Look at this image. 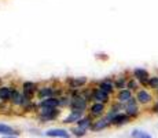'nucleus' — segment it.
I'll list each match as a JSON object with an SVG mask.
<instances>
[{
	"instance_id": "f257e3e1",
	"label": "nucleus",
	"mask_w": 158,
	"mask_h": 138,
	"mask_svg": "<svg viewBox=\"0 0 158 138\" xmlns=\"http://www.w3.org/2000/svg\"><path fill=\"white\" fill-rule=\"evenodd\" d=\"M87 98L81 96H74L72 98V110L83 113L87 109Z\"/></svg>"
},
{
	"instance_id": "f03ea898",
	"label": "nucleus",
	"mask_w": 158,
	"mask_h": 138,
	"mask_svg": "<svg viewBox=\"0 0 158 138\" xmlns=\"http://www.w3.org/2000/svg\"><path fill=\"white\" fill-rule=\"evenodd\" d=\"M138 101L136 98H131L128 102L125 104V113L129 116V118H135V116L139 115V106H138Z\"/></svg>"
},
{
	"instance_id": "7ed1b4c3",
	"label": "nucleus",
	"mask_w": 158,
	"mask_h": 138,
	"mask_svg": "<svg viewBox=\"0 0 158 138\" xmlns=\"http://www.w3.org/2000/svg\"><path fill=\"white\" fill-rule=\"evenodd\" d=\"M109 98H110V94L105 93V91L99 90V88H96V90L92 91V94H91V100H94L95 102H101V104H106L109 101Z\"/></svg>"
},
{
	"instance_id": "20e7f679",
	"label": "nucleus",
	"mask_w": 158,
	"mask_h": 138,
	"mask_svg": "<svg viewBox=\"0 0 158 138\" xmlns=\"http://www.w3.org/2000/svg\"><path fill=\"white\" fill-rule=\"evenodd\" d=\"M133 78H135L136 80H139L140 83H143V84H148V80H150L148 72L146 69H142V68H136L133 70Z\"/></svg>"
},
{
	"instance_id": "39448f33",
	"label": "nucleus",
	"mask_w": 158,
	"mask_h": 138,
	"mask_svg": "<svg viewBox=\"0 0 158 138\" xmlns=\"http://www.w3.org/2000/svg\"><path fill=\"white\" fill-rule=\"evenodd\" d=\"M151 100H153V97H151V94L148 93V91L138 90V93H136V101H138L139 104H142V105H147V104L151 102Z\"/></svg>"
},
{
	"instance_id": "423d86ee",
	"label": "nucleus",
	"mask_w": 158,
	"mask_h": 138,
	"mask_svg": "<svg viewBox=\"0 0 158 138\" xmlns=\"http://www.w3.org/2000/svg\"><path fill=\"white\" fill-rule=\"evenodd\" d=\"M58 115H59L58 108H54V109L43 108L41 109V119H43V120H54V119H56Z\"/></svg>"
},
{
	"instance_id": "0eeeda50",
	"label": "nucleus",
	"mask_w": 158,
	"mask_h": 138,
	"mask_svg": "<svg viewBox=\"0 0 158 138\" xmlns=\"http://www.w3.org/2000/svg\"><path fill=\"white\" fill-rule=\"evenodd\" d=\"M60 105L59 102V98L56 97H52V98H47V100H43L40 101V109L43 108H50V109H54V108H58Z\"/></svg>"
},
{
	"instance_id": "6e6552de",
	"label": "nucleus",
	"mask_w": 158,
	"mask_h": 138,
	"mask_svg": "<svg viewBox=\"0 0 158 138\" xmlns=\"http://www.w3.org/2000/svg\"><path fill=\"white\" fill-rule=\"evenodd\" d=\"M22 88H23V96L26 97V100L28 101H30V98H32V96H33V93L36 91V84L33 82H25L22 84Z\"/></svg>"
},
{
	"instance_id": "1a4fd4ad",
	"label": "nucleus",
	"mask_w": 158,
	"mask_h": 138,
	"mask_svg": "<svg viewBox=\"0 0 158 138\" xmlns=\"http://www.w3.org/2000/svg\"><path fill=\"white\" fill-rule=\"evenodd\" d=\"M55 88L54 87H41L37 90V96L39 98H43V100H47V98H52L55 96Z\"/></svg>"
},
{
	"instance_id": "9d476101",
	"label": "nucleus",
	"mask_w": 158,
	"mask_h": 138,
	"mask_svg": "<svg viewBox=\"0 0 158 138\" xmlns=\"http://www.w3.org/2000/svg\"><path fill=\"white\" fill-rule=\"evenodd\" d=\"M47 137H55V138H69V133L63 128H51L45 133Z\"/></svg>"
},
{
	"instance_id": "9b49d317",
	"label": "nucleus",
	"mask_w": 158,
	"mask_h": 138,
	"mask_svg": "<svg viewBox=\"0 0 158 138\" xmlns=\"http://www.w3.org/2000/svg\"><path fill=\"white\" fill-rule=\"evenodd\" d=\"M11 102H13L14 105H25V104H28L29 101L26 100V97L23 96V93H19V91L15 90L14 94H13V98H11Z\"/></svg>"
},
{
	"instance_id": "f8f14e48",
	"label": "nucleus",
	"mask_w": 158,
	"mask_h": 138,
	"mask_svg": "<svg viewBox=\"0 0 158 138\" xmlns=\"http://www.w3.org/2000/svg\"><path fill=\"white\" fill-rule=\"evenodd\" d=\"M87 83V78H70L68 79V84L70 88H80Z\"/></svg>"
},
{
	"instance_id": "ddd939ff",
	"label": "nucleus",
	"mask_w": 158,
	"mask_h": 138,
	"mask_svg": "<svg viewBox=\"0 0 158 138\" xmlns=\"http://www.w3.org/2000/svg\"><path fill=\"white\" fill-rule=\"evenodd\" d=\"M131 98H133V97H132V91L128 90V88H124V90H120V91H118V96H117L118 102L127 104V102H128V101L131 100Z\"/></svg>"
},
{
	"instance_id": "4468645a",
	"label": "nucleus",
	"mask_w": 158,
	"mask_h": 138,
	"mask_svg": "<svg viewBox=\"0 0 158 138\" xmlns=\"http://www.w3.org/2000/svg\"><path fill=\"white\" fill-rule=\"evenodd\" d=\"M131 120V118L127 113H118V115H115L113 118V120H111V124L114 126H121V124H125L128 123V122Z\"/></svg>"
},
{
	"instance_id": "2eb2a0df",
	"label": "nucleus",
	"mask_w": 158,
	"mask_h": 138,
	"mask_svg": "<svg viewBox=\"0 0 158 138\" xmlns=\"http://www.w3.org/2000/svg\"><path fill=\"white\" fill-rule=\"evenodd\" d=\"M14 88L13 87H0V100L2 101H11L14 94Z\"/></svg>"
},
{
	"instance_id": "dca6fc26",
	"label": "nucleus",
	"mask_w": 158,
	"mask_h": 138,
	"mask_svg": "<svg viewBox=\"0 0 158 138\" xmlns=\"http://www.w3.org/2000/svg\"><path fill=\"white\" fill-rule=\"evenodd\" d=\"M98 88L102 90V91H105V93H107V94H111L115 87H114V83H111L110 80H102L101 83H99Z\"/></svg>"
},
{
	"instance_id": "f3484780",
	"label": "nucleus",
	"mask_w": 158,
	"mask_h": 138,
	"mask_svg": "<svg viewBox=\"0 0 158 138\" xmlns=\"http://www.w3.org/2000/svg\"><path fill=\"white\" fill-rule=\"evenodd\" d=\"M110 124H111L110 122H109L107 119L105 118V119H101V120L95 122V123L92 124V127H91V128H92L94 131H101V130H105L106 127H109Z\"/></svg>"
},
{
	"instance_id": "a211bd4d",
	"label": "nucleus",
	"mask_w": 158,
	"mask_h": 138,
	"mask_svg": "<svg viewBox=\"0 0 158 138\" xmlns=\"http://www.w3.org/2000/svg\"><path fill=\"white\" fill-rule=\"evenodd\" d=\"M91 115L92 116H101L103 112H105V104L101 102H94V105L89 108Z\"/></svg>"
},
{
	"instance_id": "6ab92c4d",
	"label": "nucleus",
	"mask_w": 158,
	"mask_h": 138,
	"mask_svg": "<svg viewBox=\"0 0 158 138\" xmlns=\"http://www.w3.org/2000/svg\"><path fill=\"white\" fill-rule=\"evenodd\" d=\"M0 134L4 137H10V136H17V131H15L13 127H10V126L0 123Z\"/></svg>"
},
{
	"instance_id": "aec40b11",
	"label": "nucleus",
	"mask_w": 158,
	"mask_h": 138,
	"mask_svg": "<svg viewBox=\"0 0 158 138\" xmlns=\"http://www.w3.org/2000/svg\"><path fill=\"white\" fill-rule=\"evenodd\" d=\"M92 120H91V118L89 116H87V118H81L80 120L77 122V126L78 127H81V128H84V130H88V128H91L92 127Z\"/></svg>"
},
{
	"instance_id": "412c9836",
	"label": "nucleus",
	"mask_w": 158,
	"mask_h": 138,
	"mask_svg": "<svg viewBox=\"0 0 158 138\" xmlns=\"http://www.w3.org/2000/svg\"><path fill=\"white\" fill-rule=\"evenodd\" d=\"M81 115H83V113H80V112H74V110H72L70 115H69L63 122H65V123H74V122H78V120H80V119H81Z\"/></svg>"
},
{
	"instance_id": "4be33fe9",
	"label": "nucleus",
	"mask_w": 158,
	"mask_h": 138,
	"mask_svg": "<svg viewBox=\"0 0 158 138\" xmlns=\"http://www.w3.org/2000/svg\"><path fill=\"white\" fill-rule=\"evenodd\" d=\"M131 137L132 138H153L148 133H146V131H143V130H138V128L132 131Z\"/></svg>"
},
{
	"instance_id": "5701e85b",
	"label": "nucleus",
	"mask_w": 158,
	"mask_h": 138,
	"mask_svg": "<svg viewBox=\"0 0 158 138\" xmlns=\"http://www.w3.org/2000/svg\"><path fill=\"white\" fill-rule=\"evenodd\" d=\"M72 133L74 134L76 137H83V136H85L87 134V130H84V128H81V127H73V130H72Z\"/></svg>"
},
{
	"instance_id": "b1692460",
	"label": "nucleus",
	"mask_w": 158,
	"mask_h": 138,
	"mask_svg": "<svg viewBox=\"0 0 158 138\" xmlns=\"http://www.w3.org/2000/svg\"><path fill=\"white\" fill-rule=\"evenodd\" d=\"M125 83H127L125 79L121 78V79H118V80L114 83V87L115 88H120V90H124V86H125Z\"/></svg>"
},
{
	"instance_id": "393cba45",
	"label": "nucleus",
	"mask_w": 158,
	"mask_h": 138,
	"mask_svg": "<svg viewBox=\"0 0 158 138\" xmlns=\"http://www.w3.org/2000/svg\"><path fill=\"white\" fill-rule=\"evenodd\" d=\"M127 88H128V90H136V88H138V84H136V82L135 80H128L127 82Z\"/></svg>"
},
{
	"instance_id": "a878e982",
	"label": "nucleus",
	"mask_w": 158,
	"mask_h": 138,
	"mask_svg": "<svg viewBox=\"0 0 158 138\" xmlns=\"http://www.w3.org/2000/svg\"><path fill=\"white\" fill-rule=\"evenodd\" d=\"M148 86L153 88H157L158 87V76L156 78H150V80H148Z\"/></svg>"
},
{
	"instance_id": "bb28decb",
	"label": "nucleus",
	"mask_w": 158,
	"mask_h": 138,
	"mask_svg": "<svg viewBox=\"0 0 158 138\" xmlns=\"http://www.w3.org/2000/svg\"><path fill=\"white\" fill-rule=\"evenodd\" d=\"M153 112H158V101L156 104H154V106H153Z\"/></svg>"
},
{
	"instance_id": "cd10ccee",
	"label": "nucleus",
	"mask_w": 158,
	"mask_h": 138,
	"mask_svg": "<svg viewBox=\"0 0 158 138\" xmlns=\"http://www.w3.org/2000/svg\"><path fill=\"white\" fill-rule=\"evenodd\" d=\"M3 138H18V137H15V136H10V137H3Z\"/></svg>"
},
{
	"instance_id": "c85d7f7f",
	"label": "nucleus",
	"mask_w": 158,
	"mask_h": 138,
	"mask_svg": "<svg viewBox=\"0 0 158 138\" xmlns=\"http://www.w3.org/2000/svg\"><path fill=\"white\" fill-rule=\"evenodd\" d=\"M156 90H157V93H158V87H157V88H156Z\"/></svg>"
},
{
	"instance_id": "c756f323",
	"label": "nucleus",
	"mask_w": 158,
	"mask_h": 138,
	"mask_svg": "<svg viewBox=\"0 0 158 138\" xmlns=\"http://www.w3.org/2000/svg\"><path fill=\"white\" fill-rule=\"evenodd\" d=\"M0 82H2V80H0Z\"/></svg>"
}]
</instances>
